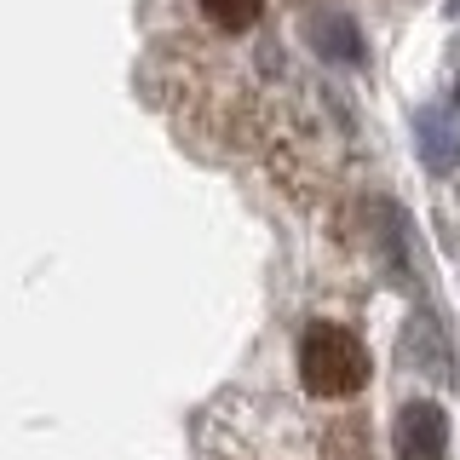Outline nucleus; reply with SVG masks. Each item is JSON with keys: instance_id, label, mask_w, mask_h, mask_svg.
I'll list each match as a JSON object with an SVG mask.
<instances>
[{"instance_id": "f257e3e1", "label": "nucleus", "mask_w": 460, "mask_h": 460, "mask_svg": "<svg viewBox=\"0 0 460 460\" xmlns=\"http://www.w3.org/2000/svg\"><path fill=\"white\" fill-rule=\"evenodd\" d=\"M299 385L311 397H351L368 385V345L340 323H311L299 334Z\"/></svg>"}, {"instance_id": "f03ea898", "label": "nucleus", "mask_w": 460, "mask_h": 460, "mask_svg": "<svg viewBox=\"0 0 460 460\" xmlns=\"http://www.w3.org/2000/svg\"><path fill=\"white\" fill-rule=\"evenodd\" d=\"M397 455L402 460H443L449 449V420H443L438 402H409V409L397 414Z\"/></svg>"}, {"instance_id": "7ed1b4c3", "label": "nucleus", "mask_w": 460, "mask_h": 460, "mask_svg": "<svg viewBox=\"0 0 460 460\" xmlns=\"http://www.w3.org/2000/svg\"><path fill=\"white\" fill-rule=\"evenodd\" d=\"M201 18H208L213 29H225V35H248V29L259 23V12H265V0H196Z\"/></svg>"}, {"instance_id": "20e7f679", "label": "nucleus", "mask_w": 460, "mask_h": 460, "mask_svg": "<svg viewBox=\"0 0 460 460\" xmlns=\"http://www.w3.org/2000/svg\"><path fill=\"white\" fill-rule=\"evenodd\" d=\"M449 12H455V18H460V0H449Z\"/></svg>"}, {"instance_id": "39448f33", "label": "nucleus", "mask_w": 460, "mask_h": 460, "mask_svg": "<svg viewBox=\"0 0 460 460\" xmlns=\"http://www.w3.org/2000/svg\"><path fill=\"white\" fill-rule=\"evenodd\" d=\"M455 98H460V81H455Z\"/></svg>"}]
</instances>
